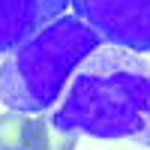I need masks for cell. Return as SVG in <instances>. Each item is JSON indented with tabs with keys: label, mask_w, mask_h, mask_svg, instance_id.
<instances>
[{
	"label": "cell",
	"mask_w": 150,
	"mask_h": 150,
	"mask_svg": "<svg viewBox=\"0 0 150 150\" xmlns=\"http://www.w3.org/2000/svg\"><path fill=\"white\" fill-rule=\"evenodd\" d=\"M66 6L69 0H0V57L66 15Z\"/></svg>",
	"instance_id": "obj_4"
},
{
	"label": "cell",
	"mask_w": 150,
	"mask_h": 150,
	"mask_svg": "<svg viewBox=\"0 0 150 150\" xmlns=\"http://www.w3.org/2000/svg\"><path fill=\"white\" fill-rule=\"evenodd\" d=\"M102 45L75 15H60L0 63V102L21 114H45L63 96L69 78Z\"/></svg>",
	"instance_id": "obj_2"
},
{
	"label": "cell",
	"mask_w": 150,
	"mask_h": 150,
	"mask_svg": "<svg viewBox=\"0 0 150 150\" xmlns=\"http://www.w3.org/2000/svg\"><path fill=\"white\" fill-rule=\"evenodd\" d=\"M102 45L132 54L150 51V0H69Z\"/></svg>",
	"instance_id": "obj_3"
},
{
	"label": "cell",
	"mask_w": 150,
	"mask_h": 150,
	"mask_svg": "<svg viewBox=\"0 0 150 150\" xmlns=\"http://www.w3.org/2000/svg\"><path fill=\"white\" fill-rule=\"evenodd\" d=\"M51 120L99 141L150 147V63L141 54L99 45L69 78Z\"/></svg>",
	"instance_id": "obj_1"
},
{
	"label": "cell",
	"mask_w": 150,
	"mask_h": 150,
	"mask_svg": "<svg viewBox=\"0 0 150 150\" xmlns=\"http://www.w3.org/2000/svg\"><path fill=\"white\" fill-rule=\"evenodd\" d=\"M78 132L54 126L51 114H30V132H27V150H75Z\"/></svg>",
	"instance_id": "obj_5"
},
{
	"label": "cell",
	"mask_w": 150,
	"mask_h": 150,
	"mask_svg": "<svg viewBox=\"0 0 150 150\" xmlns=\"http://www.w3.org/2000/svg\"><path fill=\"white\" fill-rule=\"evenodd\" d=\"M27 132L30 114H21V111L0 114V150H27Z\"/></svg>",
	"instance_id": "obj_6"
}]
</instances>
